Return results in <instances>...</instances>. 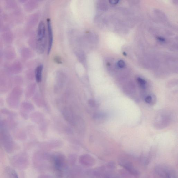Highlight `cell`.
Here are the masks:
<instances>
[{
  "mask_svg": "<svg viewBox=\"0 0 178 178\" xmlns=\"http://www.w3.org/2000/svg\"><path fill=\"white\" fill-rule=\"evenodd\" d=\"M11 174L12 178H18L17 174L14 170H11Z\"/></svg>",
  "mask_w": 178,
  "mask_h": 178,
  "instance_id": "cell-18",
  "label": "cell"
},
{
  "mask_svg": "<svg viewBox=\"0 0 178 178\" xmlns=\"http://www.w3.org/2000/svg\"><path fill=\"white\" fill-rule=\"evenodd\" d=\"M7 69L15 74L19 73L22 70L23 66L22 64L19 61H15L11 64H6Z\"/></svg>",
  "mask_w": 178,
  "mask_h": 178,
  "instance_id": "cell-5",
  "label": "cell"
},
{
  "mask_svg": "<svg viewBox=\"0 0 178 178\" xmlns=\"http://www.w3.org/2000/svg\"><path fill=\"white\" fill-rule=\"evenodd\" d=\"M54 159L55 167L58 171H61L65 166V161L62 155H57Z\"/></svg>",
  "mask_w": 178,
  "mask_h": 178,
  "instance_id": "cell-7",
  "label": "cell"
},
{
  "mask_svg": "<svg viewBox=\"0 0 178 178\" xmlns=\"http://www.w3.org/2000/svg\"><path fill=\"white\" fill-rule=\"evenodd\" d=\"M12 16L14 20L17 23H19L21 22L23 19V12L21 9L18 8L14 10L12 13Z\"/></svg>",
  "mask_w": 178,
  "mask_h": 178,
  "instance_id": "cell-9",
  "label": "cell"
},
{
  "mask_svg": "<svg viewBox=\"0 0 178 178\" xmlns=\"http://www.w3.org/2000/svg\"><path fill=\"white\" fill-rule=\"evenodd\" d=\"M117 66L120 68H124L126 67V63L123 60H120L117 63Z\"/></svg>",
  "mask_w": 178,
  "mask_h": 178,
  "instance_id": "cell-16",
  "label": "cell"
},
{
  "mask_svg": "<svg viewBox=\"0 0 178 178\" xmlns=\"http://www.w3.org/2000/svg\"><path fill=\"white\" fill-rule=\"evenodd\" d=\"M6 17H7L4 15L0 16V31H2L6 27L8 26L7 25L4 24V21L7 19Z\"/></svg>",
  "mask_w": 178,
  "mask_h": 178,
  "instance_id": "cell-14",
  "label": "cell"
},
{
  "mask_svg": "<svg viewBox=\"0 0 178 178\" xmlns=\"http://www.w3.org/2000/svg\"><path fill=\"white\" fill-rule=\"evenodd\" d=\"M119 2L118 1H110V3L112 4H116L118 3V2Z\"/></svg>",
  "mask_w": 178,
  "mask_h": 178,
  "instance_id": "cell-22",
  "label": "cell"
},
{
  "mask_svg": "<svg viewBox=\"0 0 178 178\" xmlns=\"http://www.w3.org/2000/svg\"><path fill=\"white\" fill-rule=\"evenodd\" d=\"M152 101V98L151 96H148L145 98V101L148 104H150Z\"/></svg>",
  "mask_w": 178,
  "mask_h": 178,
  "instance_id": "cell-19",
  "label": "cell"
},
{
  "mask_svg": "<svg viewBox=\"0 0 178 178\" xmlns=\"http://www.w3.org/2000/svg\"><path fill=\"white\" fill-rule=\"evenodd\" d=\"M2 37L3 41L8 44H10L13 42L14 39V35L13 32L10 30L9 26L6 27L2 31Z\"/></svg>",
  "mask_w": 178,
  "mask_h": 178,
  "instance_id": "cell-4",
  "label": "cell"
},
{
  "mask_svg": "<svg viewBox=\"0 0 178 178\" xmlns=\"http://www.w3.org/2000/svg\"><path fill=\"white\" fill-rule=\"evenodd\" d=\"M43 68V65L41 64L39 65L36 69L35 71V77L37 82L39 83L41 81Z\"/></svg>",
  "mask_w": 178,
  "mask_h": 178,
  "instance_id": "cell-12",
  "label": "cell"
},
{
  "mask_svg": "<svg viewBox=\"0 0 178 178\" xmlns=\"http://www.w3.org/2000/svg\"><path fill=\"white\" fill-rule=\"evenodd\" d=\"M55 62H57V63L61 64V59L58 57H57L55 58Z\"/></svg>",
  "mask_w": 178,
  "mask_h": 178,
  "instance_id": "cell-21",
  "label": "cell"
},
{
  "mask_svg": "<svg viewBox=\"0 0 178 178\" xmlns=\"http://www.w3.org/2000/svg\"><path fill=\"white\" fill-rule=\"evenodd\" d=\"M118 162L120 166L123 168L132 176L135 177H139V171L134 167L132 162L126 159L122 158L120 159Z\"/></svg>",
  "mask_w": 178,
  "mask_h": 178,
  "instance_id": "cell-2",
  "label": "cell"
},
{
  "mask_svg": "<svg viewBox=\"0 0 178 178\" xmlns=\"http://www.w3.org/2000/svg\"><path fill=\"white\" fill-rule=\"evenodd\" d=\"M37 5V3L36 1H27L24 5V8L26 11L29 12L35 9Z\"/></svg>",
  "mask_w": 178,
  "mask_h": 178,
  "instance_id": "cell-11",
  "label": "cell"
},
{
  "mask_svg": "<svg viewBox=\"0 0 178 178\" xmlns=\"http://www.w3.org/2000/svg\"><path fill=\"white\" fill-rule=\"evenodd\" d=\"M48 29V53L49 54L51 51L53 43V31L51 26V23L50 20L48 19L47 20Z\"/></svg>",
  "mask_w": 178,
  "mask_h": 178,
  "instance_id": "cell-8",
  "label": "cell"
},
{
  "mask_svg": "<svg viewBox=\"0 0 178 178\" xmlns=\"http://www.w3.org/2000/svg\"><path fill=\"white\" fill-rule=\"evenodd\" d=\"M4 57L7 60L11 61L16 58V53L14 48L11 46H8L4 52Z\"/></svg>",
  "mask_w": 178,
  "mask_h": 178,
  "instance_id": "cell-6",
  "label": "cell"
},
{
  "mask_svg": "<svg viewBox=\"0 0 178 178\" xmlns=\"http://www.w3.org/2000/svg\"><path fill=\"white\" fill-rule=\"evenodd\" d=\"M5 5L6 8L8 10H15L18 8V3L16 1L12 0L6 1Z\"/></svg>",
  "mask_w": 178,
  "mask_h": 178,
  "instance_id": "cell-13",
  "label": "cell"
},
{
  "mask_svg": "<svg viewBox=\"0 0 178 178\" xmlns=\"http://www.w3.org/2000/svg\"><path fill=\"white\" fill-rule=\"evenodd\" d=\"M20 54L22 58L24 60H28L32 56V52L29 48L23 47L21 49Z\"/></svg>",
  "mask_w": 178,
  "mask_h": 178,
  "instance_id": "cell-10",
  "label": "cell"
},
{
  "mask_svg": "<svg viewBox=\"0 0 178 178\" xmlns=\"http://www.w3.org/2000/svg\"><path fill=\"white\" fill-rule=\"evenodd\" d=\"M2 11V8L1 7H0V14L1 13Z\"/></svg>",
  "mask_w": 178,
  "mask_h": 178,
  "instance_id": "cell-23",
  "label": "cell"
},
{
  "mask_svg": "<svg viewBox=\"0 0 178 178\" xmlns=\"http://www.w3.org/2000/svg\"><path fill=\"white\" fill-rule=\"evenodd\" d=\"M3 45L1 41H0V64L1 63L3 60Z\"/></svg>",
  "mask_w": 178,
  "mask_h": 178,
  "instance_id": "cell-17",
  "label": "cell"
},
{
  "mask_svg": "<svg viewBox=\"0 0 178 178\" xmlns=\"http://www.w3.org/2000/svg\"><path fill=\"white\" fill-rule=\"evenodd\" d=\"M137 82L143 88H145L146 85V82L145 79H142L141 78L139 77L137 79Z\"/></svg>",
  "mask_w": 178,
  "mask_h": 178,
  "instance_id": "cell-15",
  "label": "cell"
},
{
  "mask_svg": "<svg viewBox=\"0 0 178 178\" xmlns=\"http://www.w3.org/2000/svg\"><path fill=\"white\" fill-rule=\"evenodd\" d=\"M171 169V168L166 165H157L154 168L153 176L154 178H168Z\"/></svg>",
  "mask_w": 178,
  "mask_h": 178,
  "instance_id": "cell-3",
  "label": "cell"
},
{
  "mask_svg": "<svg viewBox=\"0 0 178 178\" xmlns=\"http://www.w3.org/2000/svg\"><path fill=\"white\" fill-rule=\"evenodd\" d=\"M46 27L43 21L39 23L37 30L36 48L37 52L41 54L44 52L45 43Z\"/></svg>",
  "mask_w": 178,
  "mask_h": 178,
  "instance_id": "cell-1",
  "label": "cell"
},
{
  "mask_svg": "<svg viewBox=\"0 0 178 178\" xmlns=\"http://www.w3.org/2000/svg\"><path fill=\"white\" fill-rule=\"evenodd\" d=\"M157 39L159 41L162 42H164L165 41V39L162 37H157Z\"/></svg>",
  "mask_w": 178,
  "mask_h": 178,
  "instance_id": "cell-20",
  "label": "cell"
}]
</instances>
